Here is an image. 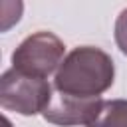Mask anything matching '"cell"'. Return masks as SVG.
<instances>
[{"instance_id": "1", "label": "cell", "mask_w": 127, "mask_h": 127, "mask_svg": "<svg viewBox=\"0 0 127 127\" xmlns=\"http://www.w3.org/2000/svg\"><path fill=\"white\" fill-rule=\"evenodd\" d=\"M115 65L109 54L93 46L71 50L54 77V89L73 97L93 99L113 85Z\"/></svg>"}, {"instance_id": "2", "label": "cell", "mask_w": 127, "mask_h": 127, "mask_svg": "<svg viewBox=\"0 0 127 127\" xmlns=\"http://www.w3.org/2000/svg\"><path fill=\"white\" fill-rule=\"evenodd\" d=\"M65 46L52 32H36L20 42L12 52V67L20 73L46 79L50 73L58 71L64 62Z\"/></svg>"}, {"instance_id": "3", "label": "cell", "mask_w": 127, "mask_h": 127, "mask_svg": "<svg viewBox=\"0 0 127 127\" xmlns=\"http://www.w3.org/2000/svg\"><path fill=\"white\" fill-rule=\"evenodd\" d=\"M52 93L48 79L20 73L14 67L6 69L0 77V105L20 115L44 113Z\"/></svg>"}, {"instance_id": "4", "label": "cell", "mask_w": 127, "mask_h": 127, "mask_svg": "<svg viewBox=\"0 0 127 127\" xmlns=\"http://www.w3.org/2000/svg\"><path fill=\"white\" fill-rule=\"evenodd\" d=\"M101 101H103L101 97L85 99V97H73V95L56 91V93H52V99L42 115L46 121H50L54 125H62V127L85 125L87 127L93 121V117L97 115Z\"/></svg>"}, {"instance_id": "5", "label": "cell", "mask_w": 127, "mask_h": 127, "mask_svg": "<svg viewBox=\"0 0 127 127\" xmlns=\"http://www.w3.org/2000/svg\"><path fill=\"white\" fill-rule=\"evenodd\" d=\"M87 127H127V99H103Z\"/></svg>"}, {"instance_id": "6", "label": "cell", "mask_w": 127, "mask_h": 127, "mask_svg": "<svg viewBox=\"0 0 127 127\" xmlns=\"http://www.w3.org/2000/svg\"><path fill=\"white\" fill-rule=\"evenodd\" d=\"M113 34H115V44H117V48L127 56V8H123V10L119 12V16H117V20H115V30H113Z\"/></svg>"}, {"instance_id": "7", "label": "cell", "mask_w": 127, "mask_h": 127, "mask_svg": "<svg viewBox=\"0 0 127 127\" xmlns=\"http://www.w3.org/2000/svg\"><path fill=\"white\" fill-rule=\"evenodd\" d=\"M4 127H12V125H10V121H8L6 117H4Z\"/></svg>"}]
</instances>
